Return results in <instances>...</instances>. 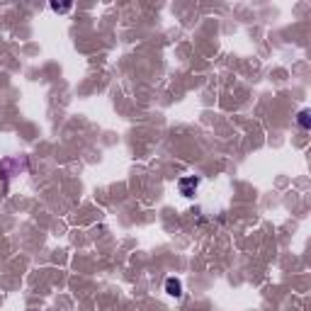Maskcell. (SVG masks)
<instances>
[{
	"instance_id": "1",
	"label": "cell",
	"mask_w": 311,
	"mask_h": 311,
	"mask_svg": "<svg viewBox=\"0 0 311 311\" xmlns=\"http://www.w3.org/2000/svg\"><path fill=\"white\" fill-rule=\"evenodd\" d=\"M25 168H27V161H25V158H22V161H20V158H5V161L0 163V173H3V178L8 180L10 175H17L15 170H25Z\"/></svg>"
},
{
	"instance_id": "2",
	"label": "cell",
	"mask_w": 311,
	"mask_h": 311,
	"mask_svg": "<svg viewBox=\"0 0 311 311\" xmlns=\"http://www.w3.org/2000/svg\"><path fill=\"white\" fill-rule=\"evenodd\" d=\"M197 187H200V178H197V175L180 178V183H178V190H180V195H183V197H195Z\"/></svg>"
},
{
	"instance_id": "3",
	"label": "cell",
	"mask_w": 311,
	"mask_h": 311,
	"mask_svg": "<svg viewBox=\"0 0 311 311\" xmlns=\"http://www.w3.org/2000/svg\"><path fill=\"white\" fill-rule=\"evenodd\" d=\"M165 292L170 294V297H175V299L183 297V282H180L178 277H168V280H165Z\"/></svg>"
},
{
	"instance_id": "4",
	"label": "cell",
	"mask_w": 311,
	"mask_h": 311,
	"mask_svg": "<svg viewBox=\"0 0 311 311\" xmlns=\"http://www.w3.org/2000/svg\"><path fill=\"white\" fill-rule=\"evenodd\" d=\"M297 124L302 129H309L311 127V114H309V110H302L299 114H297Z\"/></svg>"
},
{
	"instance_id": "5",
	"label": "cell",
	"mask_w": 311,
	"mask_h": 311,
	"mask_svg": "<svg viewBox=\"0 0 311 311\" xmlns=\"http://www.w3.org/2000/svg\"><path fill=\"white\" fill-rule=\"evenodd\" d=\"M71 8H73L71 3H51V10H54V12H68Z\"/></svg>"
}]
</instances>
